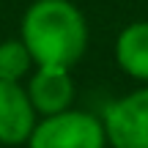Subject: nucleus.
<instances>
[{"label": "nucleus", "mask_w": 148, "mask_h": 148, "mask_svg": "<svg viewBox=\"0 0 148 148\" xmlns=\"http://www.w3.org/2000/svg\"><path fill=\"white\" fill-rule=\"evenodd\" d=\"M22 44L38 66L69 69L85 55L88 25L69 0H36L22 19Z\"/></svg>", "instance_id": "obj_1"}, {"label": "nucleus", "mask_w": 148, "mask_h": 148, "mask_svg": "<svg viewBox=\"0 0 148 148\" xmlns=\"http://www.w3.org/2000/svg\"><path fill=\"white\" fill-rule=\"evenodd\" d=\"M33 110L44 112V115H55V112L69 110L74 99V82L69 77V69L60 66H38L33 74L30 88H27Z\"/></svg>", "instance_id": "obj_5"}, {"label": "nucleus", "mask_w": 148, "mask_h": 148, "mask_svg": "<svg viewBox=\"0 0 148 148\" xmlns=\"http://www.w3.org/2000/svg\"><path fill=\"white\" fill-rule=\"evenodd\" d=\"M27 143L30 148H104L107 134L104 123L96 115L79 110H63L36 123Z\"/></svg>", "instance_id": "obj_2"}, {"label": "nucleus", "mask_w": 148, "mask_h": 148, "mask_svg": "<svg viewBox=\"0 0 148 148\" xmlns=\"http://www.w3.org/2000/svg\"><path fill=\"white\" fill-rule=\"evenodd\" d=\"M115 58L129 77L148 82V22L123 27L115 41Z\"/></svg>", "instance_id": "obj_6"}, {"label": "nucleus", "mask_w": 148, "mask_h": 148, "mask_svg": "<svg viewBox=\"0 0 148 148\" xmlns=\"http://www.w3.org/2000/svg\"><path fill=\"white\" fill-rule=\"evenodd\" d=\"M36 129V110L19 82L0 79V143L19 145Z\"/></svg>", "instance_id": "obj_4"}, {"label": "nucleus", "mask_w": 148, "mask_h": 148, "mask_svg": "<svg viewBox=\"0 0 148 148\" xmlns=\"http://www.w3.org/2000/svg\"><path fill=\"white\" fill-rule=\"evenodd\" d=\"M101 123L112 148H148V85L112 101Z\"/></svg>", "instance_id": "obj_3"}, {"label": "nucleus", "mask_w": 148, "mask_h": 148, "mask_svg": "<svg viewBox=\"0 0 148 148\" xmlns=\"http://www.w3.org/2000/svg\"><path fill=\"white\" fill-rule=\"evenodd\" d=\"M33 58L27 52V47L22 44V38H11V41L0 44V79H11L16 82L19 77H25L27 69H30Z\"/></svg>", "instance_id": "obj_7"}]
</instances>
